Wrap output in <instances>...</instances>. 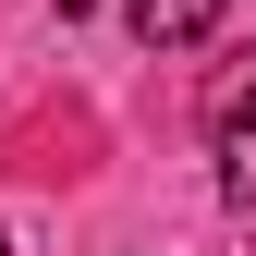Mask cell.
<instances>
[{
    "mask_svg": "<svg viewBox=\"0 0 256 256\" xmlns=\"http://www.w3.org/2000/svg\"><path fill=\"white\" fill-rule=\"evenodd\" d=\"M208 146H220V183L256 196V49L220 61V86H208Z\"/></svg>",
    "mask_w": 256,
    "mask_h": 256,
    "instance_id": "6da1fadb",
    "label": "cell"
},
{
    "mask_svg": "<svg viewBox=\"0 0 256 256\" xmlns=\"http://www.w3.org/2000/svg\"><path fill=\"white\" fill-rule=\"evenodd\" d=\"M122 12H134V37H146V49H208L232 0H122Z\"/></svg>",
    "mask_w": 256,
    "mask_h": 256,
    "instance_id": "7a4b0ae2",
    "label": "cell"
},
{
    "mask_svg": "<svg viewBox=\"0 0 256 256\" xmlns=\"http://www.w3.org/2000/svg\"><path fill=\"white\" fill-rule=\"evenodd\" d=\"M74 12H98V0H61V24H74Z\"/></svg>",
    "mask_w": 256,
    "mask_h": 256,
    "instance_id": "3957f363",
    "label": "cell"
},
{
    "mask_svg": "<svg viewBox=\"0 0 256 256\" xmlns=\"http://www.w3.org/2000/svg\"><path fill=\"white\" fill-rule=\"evenodd\" d=\"M0 256H12V244H0Z\"/></svg>",
    "mask_w": 256,
    "mask_h": 256,
    "instance_id": "277c9868",
    "label": "cell"
}]
</instances>
